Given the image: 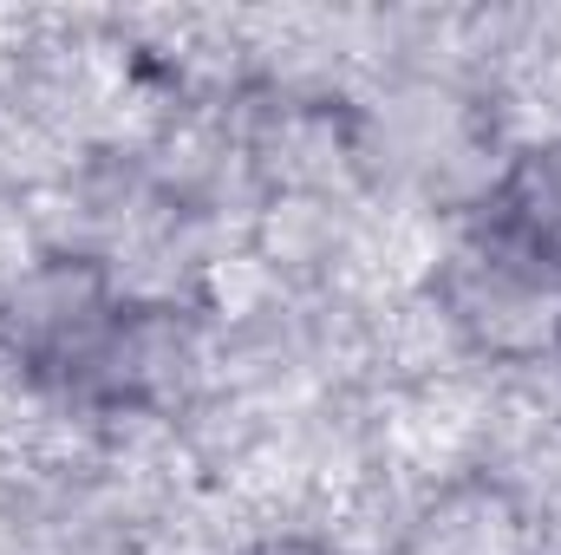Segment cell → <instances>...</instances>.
<instances>
[{"instance_id":"6da1fadb","label":"cell","mask_w":561,"mask_h":555,"mask_svg":"<svg viewBox=\"0 0 561 555\" xmlns=\"http://www.w3.org/2000/svg\"><path fill=\"white\" fill-rule=\"evenodd\" d=\"M444 327L490 366L561 360V249L523 216L490 209L431 275Z\"/></svg>"},{"instance_id":"7a4b0ae2","label":"cell","mask_w":561,"mask_h":555,"mask_svg":"<svg viewBox=\"0 0 561 555\" xmlns=\"http://www.w3.org/2000/svg\"><path fill=\"white\" fill-rule=\"evenodd\" d=\"M125 301L112 275L85 256H53L0 294V347L13 366H26L46 386H79L105 333L118 327Z\"/></svg>"},{"instance_id":"3957f363","label":"cell","mask_w":561,"mask_h":555,"mask_svg":"<svg viewBox=\"0 0 561 555\" xmlns=\"http://www.w3.org/2000/svg\"><path fill=\"white\" fill-rule=\"evenodd\" d=\"M503 209L523 216L536 236H549L561 249V132L549 144H536V150L516 163V177H510V190H503Z\"/></svg>"},{"instance_id":"277c9868","label":"cell","mask_w":561,"mask_h":555,"mask_svg":"<svg viewBox=\"0 0 561 555\" xmlns=\"http://www.w3.org/2000/svg\"><path fill=\"white\" fill-rule=\"evenodd\" d=\"M236 555H353V550H340V543H327V536L280 530V536H255V543H242Z\"/></svg>"}]
</instances>
